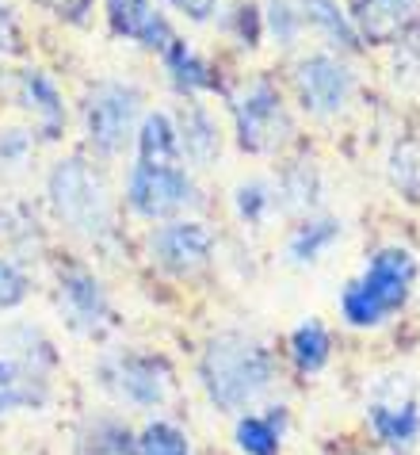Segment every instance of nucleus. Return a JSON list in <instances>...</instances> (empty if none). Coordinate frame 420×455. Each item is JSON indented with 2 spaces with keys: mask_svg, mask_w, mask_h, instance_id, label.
I'll use <instances>...</instances> for the list:
<instances>
[{
  "mask_svg": "<svg viewBox=\"0 0 420 455\" xmlns=\"http://www.w3.org/2000/svg\"><path fill=\"white\" fill-rule=\"evenodd\" d=\"M199 375L214 406L245 410L272 387L275 363H272V352L260 340H252L245 333H222L202 352Z\"/></svg>",
  "mask_w": 420,
  "mask_h": 455,
  "instance_id": "obj_1",
  "label": "nucleus"
},
{
  "mask_svg": "<svg viewBox=\"0 0 420 455\" xmlns=\"http://www.w3.org/2000/svg\"><path fill=\"white\" fill-rule=\"evenodd\" d=\"M416 280V260L409 249L390 245L378 249L360 280H352L340 295V310L352 325H378L393 310L409 302V291Z\"/></svg>",
  "mask_w": 420,
  "mask_h": 455,
  "instance_id": "obj_2",
  "label": "nucleus"
},
{
  "mask_svg": "<svg viewBox=\"0 0 420 455\" xmlns=\"http://www.w3.org/2000/svg\"><path fill=\"white\" fill-rule=\"evenodd\" d=\"M50 199H54L58 219L84 237H99L111 226L107 184L84 161H61L50 176Z\"/></svg>",
  "mask_w": 420,
  "mask_h": 455,
  "instance_id": "obj_3",
  "label": "nucleus"
},
{
  "mask_svg": "<svg viewBox=\"0 0 420 455\" xmlns=\"http://www.w3.org/2000/svg\"><path fill=\"white\" fill-rule=\"evenodd\" d=\"M234 116H237L241 146L252 149V154H275L290 138V131H295L287 108H283V96L267 81L249 84L245 92L234 100Z\"/></svg>",
  "mask_w": 420,
  "mask_h": 455,
  "instance_id": "obj_4",
  "label": "nucleus"
},
{
  "mask_svg": "<svg viewBox=\"0 0 420 455\" xmlns=\"http://www.w3.org/2000/svg\"><path fill=\"white\" fill-rule=\"evenodd\" d=\"M126 199L146 219H169L195 204V184L180 165H138L126 180Z\"/></svg>",
  "mask_w": 420,
  "mask_h": 455,
  "instance_id": "obj_5",
  "label": "nucleus"
},
{
  "mask_svg": "<svg viewBox=\"0 0 420 455\" xmlns=\"http://www.w3.org/2000/svg\"><path fill=\"white\" fill-rule=\"evenodd\" d=\"M99 375H104V387L115 398L131 402V406H142V410L161 406V402H169V395H172V371H169V363L157 356L107 360L104 368H99Z\"/></svg>",
  "mask_w": 420,
  "mask_h": 455,
  "instance_id": "obj_6",
  "label": "nucleus"
},
{
  "mask_svg": "<svg viewBox=\"0 0 420 455\" xmlns=\"http://www.w3.org/2000/svg\"><path fill=\"white\" fill-rule=\"evenodd\" d=\"M84 119H88V138H92L99 154H119L138 119V88L111 84V81L92 88Z\"/></svg>",
  "mask_w": 420,
  "mask_h": 455,
  "instance_id": "obj_7",
  "label": "nucleus"
},
{
  "mask_svg": "<svg viewBox=\"0 0 420 455\" xmlns=\"http://www.w3.org/2000/svg\"><path fill=\"white\" fill-rule=\"evenodd\" d=\"M295 84H298V96L305 111L313 116H333L348 104L355 77L344 61L329 58V54H313V58H302L298 69H295Z\"/></svg>",
  "mask_w": 420,
  "mask_h": 455,
  "instance_id": "obj_8",
  "label": "nucleus"
},
{
  "mask_svg": "<svg viewBox=\"0 0 420 455\" xmlns=\"http://www.w3.org/2000/svg\"><path fill=\"white\" fill-rule=\"evenodd\" d=\"M405 375H393L390 383H382L375 390L367 417H371V428L378 433V440H386L390 448H409L420 436V410L413 398V387L401 383Z\"/></svg>",
  "mask_w": 420,
  "mask_h": 455,
  "instance_id": "obj_9",
  "label": "nucleus"
},
{
  "mask_svg": "<svg viewBox=\"0 0 420 455\" xmlns=\"http://www.w3.org/2000/svg\"><path fill=\"white\" fill-rule=\"evenodd\" d=\"M149 252L161 268H169L176 275H191L210 260L214 234L202 222H172V226H161L149 237Z\"/></svg>",
  "mask_w": 420,
  "mask_h": 455,
  "instance_id": "obj_10",
  "label": "nucleus"
},
{
  "mask_svg": "<svg viewBox=\"0 0 420 455\" xmlns=\"http://www.w3.org/2000/svg\"><path fill=\"white\" fill-rule=\"evenodd\" d=\"M420 16V0H355L352 20L363 39L398 43Z\"/></svg>",
  "mask_w": 420,
  "mask_h": 455,
  "instance_id": "obj_11",
  "label": "nucleus"
},
{
  "mask_svg": "<svg viewBox=\"0 0 420 455\" xmlns=\"http://www.w3.org/2000/svg\"><path fill=\"white\" fill-rule=\"evenodd\" d=\"M107 16L119 35H131V39L146 43L153 50H169L176 43L169 31V20L149 0H107Z\"/></svg>",
  "mask_w": 420,
  "mask_h": 455,
  "instance_id": "obj_12",
  "label": "nucleus"
},
{
  "mask_svg": "<svg viewBox=\"0 0 420 455\" xmlns=\"http://www.w3.org/2000/svg\"><path fill=\"white\" fill-rule=\"evenodd\" d=\"M61 307H66L69 322L84 333H96L107 322V299L88 272H69L61 280Z\"/></svg>",
  "mask_w": 420,
  "mask_h": 455,
  "instance_id": "obj_13",
  "label": "nucleus"
},
{
  "mask_svg": "<svg viewBox=\"0 0 420 455\" xmlns=\"http://www.w3.org/2000/svg\"><path fill=\"white\" fill-rule=\"evenodd\" d=\"M176 142L184 146V154L195 161V165H214V157L222 154L218 126H214V119L199 104H187L180 111V134H176Z\"/></svg>",
  "mask_w": 420,
  "mask_h": 455,
  "instance_id": "obj_14",
  "label": "nucleus"
},
{
  "mask_svg": "<svg viewBox=\"0 0 420 455\" xmlns=\"http://www.w3.org/2000/svg\"><path fill=\"white\" fill-rule=\"evenodd\" d=\"M138 161L142 165H180V142H176V126L169 116L153 111L142 119L138 131Z\"/></svg>",
  "mask_w": 420,
  "mask_h": 455,
  "instance_id": "obj_15",
  "label": "nucleus"
},
{
  "mask_svg": "<svg viewBox=\"0 0 420 455\" xmlns=\"http://www.w3.org/2000/svg\"><path fill=\"white\" fill-rule=\"evenodd\" d=\"M337 237H340V222L337 219H310V222H302L298 230L290 234L287 252H290V260L310 264V260L321 257V252L333 245Z\"/></svg>",
  "mask_w": 420,
  "mask_h": 455,
  "instance_id": "obj_16",
  "label": "nucleus"
},
{
  "mask_svg": "<svg viewBox=\"0 0 420 455\" xmlns=\"http://www.w3.org/2000/svg\"><path fill=\"white\" fill-rule=\"evenodd\" d=\"M290 352H295V363L302 371H317L325 368L329 360V333L321 322H302L295 337H290Z\"/></svg>",
  "mask_w": 420,
  "mask_h": 455,
  "instance_id": "obj_17",
  "label": "nucleus"
},
{
  "mask_svg": "<svg viewBox=\"0 0 420 455\" xmlns=\"http://www.w3.org/2000/svg\"><path fill=\"white\" fill-rule=\"evenodd\" d=\"M81 455H134V440L119 421H96L81 436Z\"/></svg>",
  "mask_w": 420,
  "mask_h": 455,
  "instance_id": "obj_18",
  "label": "nucleus"
},
{
  "mask_svg": "<svg viewBox=\"0 0 420 455\" xmlns=\"http://www.w3.org/2000/svg\"><path fill=\"white\" fill-rule=\"evenodd\" d=\"M237 444L245 455H279V428L272 417H245L237 425Z\"/></svg>",
  "mask_w": 420,
  "mask_h": 455,
  "instance_id": "obj_19",
  "label": "nucleus"
},
{
  "mask_svg": "<svg viewBox=\"0 0 420 455\" xmlns=\"http://www.w3.org/2000/svg\"><path fill=\"white\" fill-rule=\"evenodd\" d=\"M134 455H191L187 436L176 425L153 421L142 436L134 440Z\"/></svg>",
  "mask_w": 420,
  "mask_h": 455,
  "instance_id": "obj_20",
  "label": "nucleus"
},
{
  "mask_svg": "<svg viewBox=\"0 0 420 455\" xmlns=\"http://www.w3.org/2000/svg\"><path fill=\"white\" fill-rule=\"evenodd\" d=\"M23 100H28V108L35 116H43L50 126L61 123V100H58V88L50 84L43 73H23Z\"/></svg>",
  "mask_w": 420,
  "mask_h": 455,
  "instance_id": "obj_21",
  "label": "nucleus"
},
{
  "mask_svg": "<svg viewBox=\"0 0 420 455\" xmlns=\"http://www.w3.org/2000/svg\"><path fill=\"white\" fill-rule=\"evenodd\" d=\"M302 8H305V12H302V20L317 23V28L329 31L337 43H344V46H355V31H352V23L340 16L333 0H302Z\"/></svg>",
  "mask_w": 420,
  "mask_h": 455,
  "instance_id": "obj_22",
  "label": "nucleus"
},
{
  "mask_svg": "<svg viewBox=\"0 0 420 455\" xmlns=\"http://www.w3.org/2000/svg\"><path fill=\"white\" fill-rule=\"evenodd\" d=\"M164 58H169V69H172V77H176V84L180 88H187V92H195V88H207L210 84V77H207V66L191 54L187 46H180V43H172L169 50H164Z\"/></svg>",
  "mask_w": 420,
  "mask_h": 455,
  "instance_id": "obj_23",
  "label": "nucleus"
},
{
  "mask_svg": "<svg viewBox=\"0 0 420 455\" xmlns=\"http://www.w3.org/2000/svg\"><path fill=\"white\" fill-rule=\"evenodd\" d=\"M23 402H31V387H28V375L20 368H12V363H0V413L23 406Z\"/></svg>",
  "mask_w": 420,
  "mask_h": 455,
  "instance_id": "obj_24",
  "label": "nucleus"
},
{
  "mask_svg": "<svg viewBox=\"0 0 420 455\" xmlns=\"http://www.w3.org/2000/svg\"><path fill=\"white\" fill-rule=\"evenodd\" d=\"M275 207V196H272V188L267 184H245L237 192V211H241V219H249V222H260L267 211Z\"/></svg>",
  "mask_w": 420,
  "mask_h": 455,
  "instance_id": "obj_25",
  "label": "nucleus"
},
{
  "mask_svg": "<svg viewBox=\"0 0 420 455\" xmlns=\"http://www.w3.org/2000/svg\"><path fill=\"white\" fill-rule=\"evenodd\" d=\"M23 299H28V275H23L16 264L0 260V310L20 307Z\"/></svg>",
  "mask_w": 420,
  "mask_h": 455,
  "instance_id": "obj_26",
  "label": "nucleus"
},
{
  "mask_svg": "<svg viewBox=\"0 0 420 455\" xmlns=\"http://www.w3.org/2000/svg\"><path fill=\"white\" fill-rule=\"evenodd\" d=\"M272 12H267V23H272V31H275V39L279 43H290L298 35V23H302V12H295L287 4V0H272L267 4Z\"/></svg>",
  "mask_w": 420,
  "mask_h": 455,
  "instance_id": "obj_27",
  "label": "nucleus"
},
{
  "mask_svg": "<svg viewBox=\"0 0 420 455\" xmlns=\"http://www.w3.org/2000/svg\"><path fill=\"white\" fill-rule=\"evenodd\" d=\"M12 50H20V28L12 20V12L0 4V54H12Z\"/></svg>",
  "mask_w": 420,
  "mask_h": 455,
  "instance_id": "obj_28",
  "label": "nucleus"
},
{
  "mask_svg": "<svg viewBox=\"0 0 420 455\" xmlns=\"http://www.w3.org/2000/svg\"><path fill=\"white\" fill-rule=\"evenodd\" d=\"M176 8L180 12H187L191 20H207L210 12H214V4H218V0H172Z\"/></svg>",
  "mask_w": 420,
  "mask_h": 455,
  "instance_id": "obj_29",
  "label": "nucleus"
},
{
  "mask_svg": "<svg viewBox=\"0 0 420 455\" xmlns=\"http://www.w3.org/2000/svg\"><path fill=\"white\" fill-rule=\"evenodd\" d=\"M43 4H50V8H58V12H61V16H66V12H69V16H76V12H81V8L88 4V0H43Z\"/></svg>",
  "mask_w": 420,
  "mask_h": 455,
  "instance_id": "obj_30",
  "label": "nucleus"
}]
</instances>
